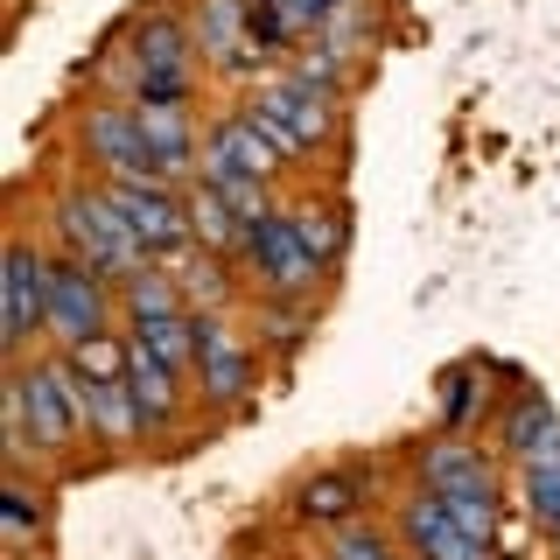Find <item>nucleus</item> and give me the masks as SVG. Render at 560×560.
Returning <instances> with one entry per match:
<instances>
[{
    "label": "nucleus",
    "mask_w": 560,
    "mask_h": 560,
    "mask_svg": "<svg viewBox=\"0 0 560 560\" xmlns=\"http://www.w3.org/2000/svg\"><path fill=\"white\" fill-rule=\"evenodd\" d=\"M84 442H92V420H84V378L70 350L43 343L28 358H8V469H57Z\"/></svg>",
    "instance_id": "obj_1"
},
{
    "label": "nucleus",
    "mask_w": 560,
    "mask_h": 560,
    "mask_svg": "<svg viewBox=\"0 0 560 560\" xmlns=\"http://www.w3.org/2000/svg\"><path fill=\"white\" fill-rule=\"evenodd\" d=\"M337 98H343V92H329V84L302 78V70H267L238 113L273 140L280 162H315V154L337 140Z\"/></svg>",
    "instance_id": "obj_2"
},
{
    "label": "nucleus",
    "mask_w": 560,
    "mask_h": 560,
    "mask_svg": "<svg viewBox=\"0 0 560 560\" xmlns=\"http://www.w3.org/2000/svg\"><path fill=\"white\" fill-rule=\"evenodd\" d=\"M49 238H57L63 253L92 259V267L113 273V280H127L133 267H148V253H140V238H133L127 210H119V197H113V183H98V175L49 197Z\"/></svg>",
    "instance_id": "obj_3"
},
{
    "label": "nucleus",
    "mask_w": 560,
    "mask_h": 560,
    "mask_svg": "<svg viewBox=\"0 0 560 560\" xmlns=\"http://www.w3.org/2000/svg\"><path fill=\"white\" fill-rule=\"evenodd\" d=\"M119 57H127V84H133L140 105H197L203 57H197V28H189V14H175V8L140 14Z\"/></svg>",
    "instance_id": "obj_4"
},
{
    "label": "nucleus",
    "mask_w": 560,
    "mask_h": 560,
    "mask_svg": "<svg viewBox=\"0 0 560 560\" xmlns=\"http://www.w3.org/2000/svg\"><path fill=\"white\" fill-rule=\"evenodd\" d=\"M189 393L210 420H232L259 393V343L253 329L232 323V308H197V364H189Z\"/></svg>",
    "instance_id": "obj_5"
},
{
    "label": "nucleus",
    "mask_w": 560,
    "mask_h": 560,
    "mask_svg": "<svg viewBox=\"0 0 560 560\" xmlns=\"http://www.w3.org/2000/svg\"><path fill=\"white\" fill-rule=\"evenodd\" d=\"M413 483L442 490L448 512L463 518L477 539H490V547H498V525H504L498 469H490V455L469 442V434H434V442H420V455H413Z\"/></svg>",
    "instance_id": "obj_6"
},
{
    "label": "nucleus",
    "mask_w": 560,
    "mask_h": 560,
    "mask_svg": "<svg viewBox=\"0 0 560 560\" xmlns=\"http://www.w3.org/2000/svg\"><path fill=\"white\" fill-rule=\"evenodd\" d=\"M238 267L253 280V294H267V302H323V259L308 253L302 224L288 218V203H273L267 218H253V232L238 245Z\"/></svg>",
    "instance_id": "obj_7"
},
{
    "label": "nucleus",
    "mask_w": 560,
    "mask_h": 560,
    "mask_svg": "<svg viewBox=\"0 0 560 560\" xmlns=\"http://www.w3.org/2000/svg\"><path fill=\"white\" fill-rule=\"evenodd\" d=\"M49 253H57V238H43L35 224H14L8 253H0V350H8V358H28V350H43Z\"/></svg>",
    "instance_id": "obj_8"
},
{
    "label": "nucleus",
    "mask_w": 560,
    "mask_h": 560,
    "mask_svg": "<svg viewBox=\"0 0 560 560\" xmlns=\"http://www.w3.org/2000/svg\"><path fill=\"white\" fill-rule=\"evenodd\" d=\"M119 329V280L98 273L92 259L78 253H49V315H43V343L78 350L84 337H105Z\"/></svg>",
    "instance_id": "obj_9"
},
{
    "label": "nucleus",
    "mask_w": 560,
    "mask_h": 560,
    "mask_svg": "<svg viewBox=\"0 0 560 560\" xmlns=\"http://www.w3.org/2000/svg\"><path fill=\"white\" fill-rule=\"evenodd\" d=\"M78 154L98 183H162L140 133V105L133 98H92L78 113Z\"/></svg>",
    "instance_id": "obj_10"
},
{
    "label": "nucleus",
    "mask_w": 560,
    "mask_h": 560,
    "mask_svg": "<svg viewBox=\"0 0 560 560\" xmlns=\"http://www.w3.org/2000/svg\"><path fill=\"white\" fill-rule=\"evenodd\" d=\"M393 525H399V547H407L413 560H498V547L469 533V525L448 512V498L428 490V483H413L407 498H399Z\"/></svg>",
    "instance_id": "obj_11"
},
{
    "label": "nucleus",
    "mask_w": 560,
    "mask_h": 560,
    "mask_svg": "<svg viewBox=\"0 0 560 560\" xmlns=\"http://www.w3.org/2000/svg\"><path fill=\"white\" fill-rule=\"evenodd\" d=\"M280 154H273V140L253 127L245 113H224V119H203V154H197V183H218V189H232V183H280Z\"/></svg>",
    "instance_id": "obj_12"
},
{
    "label": "nucleus",
    "mask_w": 560,
    "mask_h": 560,
    "mask_svg": "<svg viewBox=\"0 0 560 560\" xmlns=\"http://www.w3.org/2000/svg\"><path fill=\"white\" fill-rule=\"evenodd\" d=\"M189 28H197V57L218 78H267V49L253 35V0H197L189 8Z\"/></svg>",
    "instance_id": "obj_13"
},
{
    "label": "nucleus",
    "mask_w": 560,
    "mask_h": 560,
    "mask_svg": "<svg viewBox=\"0 0 560 560\" xmlns=\"http://www.w3.org/2000/svg\"><path fill=\"white\" fill-rule=\"evenodd\" d=\"M119 210H127L133 238L148 259H183L197 245V224H189V189L175 183H113Z\"/></svg>",
    "instance_id": "obj_14"
},
{
    "label": "nucleus",
    "mask_w": 560,
    "mask_h": 560,
    "mask_svg": "<svg viewBox=\"0 0 560 560\" xmlns=\"http://www.w3.org/2000/svg\"><path fill=\"white\" fill-rule=\"evenodd\" d=\"M127 378H133V399H140V420H148V442H168L189 413V372H175L168 358H154L148 343L127 337Z\"/></svg>",
    "instance_id": "obj_15"
},
{
    "label": "nucleus",
    "mask_w": 560,
    "mask_h": 560,
    "mask_svg": "<svg viewBox=\"0 0 560 560\" xmlns=\"http://www.w3.org/2000/svg\"><path fill=\"white\" fill-rule=\"evenodd\" d=\"M140 133H148V154H154V175H162V183H175V189L197 183V154H203L197 105H140Z\"/></svg>",
    "instance_id": "obj_16"
},
{
    "label": "nucleus",
    "mask_w": 560,
    "mask_h": 560,
    "mask_svg": "<svg viewBox=\"0 0 560 560\" xmlns=\"http://www.w3.org/2000/svg\"><path fill=\"white\" fill-rule=\"evenodd\" d=\"M84 420H92V448L105 455H127V448H148V420H140V399H133V378H84Z\"/></svg>",
    "instance_id": "obj_17"
},
{
    "label": "nucleus",
    "mask_w": 560,
    "mask_h": 560,
    "mask_svg": "<svg viewBox=\"0 0 560 560\" xmlns=\"http://www.w3.org/2000/svg\"><path fill=\"white\" fill-rule=\"evenodd\" d=\"M364 512V469H315V477L294 483V498H288V518L294 525H308V533H337V525H350Z\"/></svg>",
    "instance_id": "obj_18"
},
{
    "label": "nucleus",
    "mask_w": 560,
    "mask_h": 560,
    "mask_svg": "<svg viewBox=\"0 0 560 560\" xmlns=\"http://www.w3.org/2000/svg\"><path fill=\"white\" fill-rule=\"evenodd\" d=\"M483 413H498V393H490L483 364H442L434 372V420H442V434H469Z\"/></svg>",
    "instance_id": "obj_19"
},
{
    "label": "nucleus",
    "mask_w": 560,
    "mask_h": 560,
    "mask_svg": "<svg viewBox=\"0 0 560 560\" xmlns=\"http://www.w3.org/2000/svg\"><path fill=\"white\" fill-rule=\"evenodd\" d=\"M175 280H183V302L189 308H232L238 302V259L232 253H210V245H189L183 259H168Z\"/></svg>",
    "instance_id": "obj_20"
},
{
    "label": "nucleus",
    "mask_w": 560,
    "mask_h": 560,
    "mask_svg": "<svg viewBox=\"0 0 560 560\" xmlns=\"http://www.w3.org/2000/svg\"><path fill=\"white\" fill-rule=\"evenodd\" d=\"M560 434V407L547 393H518L512 407H498V448L512 455V463H525V455H539Z\"/></svg>",
    "instance_id": "obj_21"
},
{
    "label": "nucleus",
    "mask_w": 560,
    "mask_h": 560,
    "mask_svg": "<svg viewBox=\"0 0 560 560\" xmlns=\"http://www.w3.org/2000/svg\"><path fill=\"white\" fill-rule=\"evenodd\" d=\"M189 308L183 302V280H175L168 259H148V267H133L119 280V323H154V315H175Z\"/></svg>",
    "instance_id": "obj_22"
},
{
    "label": "nucleus",
    "mask_w": 560,
    "mask_h": 560,
    "mask_svg": "<svg viewBox=\"0 0 560 560\" xmlns=\"http://www.w3.org/2000/svg\"><path fill=\"white\" fill-rule=\"evenodd\" d=\"M189 224H197V245H210V253H232V259H238L245 232H253V218H245L224 189H210V183H189Z\"/></svg>",
    "instance_id": "obj_23"
},
{
    "label": "nucleus",
    "mask_w": 560,
    "mask_h": 560,
    "mask_svg": "<svg viewBox=\"0 0 560 560\" xmlns=\"http://www.w3.org/2000/svg\"><path fill=\"white\" fill-rule=\"evenodd\" d=\"M308 329H315V302H267V294H259V308H253L259 358H294V350L308 343Z\"/></svg>",
    "instance_id": "obj_24"
},
{
    "label": "nucleus",
    "mask_w": 560,
    "mask_h": 560,
    "mask_svg": "<svg viewBox=\"0 0 560 560\" xmlns=\"http://www.w3.org/2000/svg\"><path fill=\"white\" fill-rule=\"evenodd\" d=\"M518 490H525V512H533V525L560 533V434L539 455H525V463H518Z\"/></svg>",
    "instance_id": "obj_25"
},
{
    "label": "nucleus",
    "mask_w": 560,
    "mask_h": 560,
    "mask_svg": "<svg viewBox=\"0 0 560 560\" xmlns=\"http://www.w3.org/2000/svg\"><path fill=\"white\" fill-rule=\"evenodd\" d=\"M288 218L302 224L308 253L323 259V267H337V253H343V238H350V218H343V203H337V197H302V203H288Z\"/></svg>",
    "instance_id": "obj_26"
},
{
    "label": "nucleus",
    "mask_w": 560,
    "mask_h": 560,
    "mask_svg": "<svg viewBox=\"0 0 560 560\" xmlns=\"http://www.w3.org/2000/svg\"><path fill=\"white\" fill-rule=\"evenodd\" d=\"M43 525H49L43 490L28 483V469H8V483H0V533H8V547H28Z\"/></svg>",
    "instance_id": "obj_27"
},
{
    "label": "nucleus",
    "mask_w": 560,
    "mask_h": 560,
    "mask_svg": "<svg viewBox=\"0 0 560 560\" xmlns=\"http://www.w3.org/2000/svg\"><path fill=\"white\" fill-rule=\"evenodd\" d=\"M323 553H329V560H399V553H393V533H378V525H364V518H350V525H337V533H323Z\"/></svg>",
    "instance_id": "obj_28"
},
{
    "label": "nucleus",
    "mask_w": 560,
    "mask_h": 560,
    "mask_svg": "<svg viewBox=\"0 0 560 560\" xmlns=\"http://www.w3.org/2000/svg\"><path fill=\"white\" fill-rule=\"evenodd\" d=\"M343 8H350V0H294V22H302V43H308V35L329 22V14H343Z\"/></svg>",
    "instance_id": "obj_29"
},
{
    "label": "nucleus",
    "mask_w": 560,
    "mask_h": 560,
    "mask_svg": "<svg viewBox=\"0 0 560 560\" xmlns=\"http://www.w3.org/2000/svg\"><path fill=\"white\" fill-rule=\"evenodd\" d=\"M315 560H329V553H315Z\"/></svg>",
    "instance_id": "obj_30"
},
{
    "label": "nucleus",
    "mask_w": 560,
    "mask_h": 560,
    "mask_svg": "<svg viewBox=\"0 0 560 560\" xmlns=\"http://www.w3.org/2000/svg\"><path fill=\"white\" fill-rule=\"evenodd\" d=\"M288 8H294V0H288Z\"/></svg>",
    "instance_id": "obj_31"
},
{
    "label": "nucleus",
    "mask_w": 560,
    "mask_h": 560,
    "mask_svg": "<svg viewBox=\"0 0 560 560\" xmlns=\"http://www.w3.org/2000/svg\"><path fill=\"white\" fill-rule=\"evenodd\" d=\"M407 560H413V553H407Z\"/></svg>",
    "instance_id": "obj_32"
},
{
    "label": "nucleus",
    "mask_w": 560,
    "mask_h": 560,
    "mask_svg": "<svg viewBox=\"0 0 560 560\" xmlns=\"http://www.w3.org/2000/svg\"><path fill=\"white\" fill-rule=\"evenodd\" d=\"M553 539H560V533H553Z\"/></svg>",
    "instance_id": "obj_33"
}]
</instances>
